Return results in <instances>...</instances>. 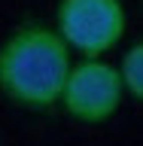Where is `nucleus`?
<instances>
[{"label":"nucleus","instance_id":"f257e3e1","mask_svg":"<svg viewBox=\"0 0 143 146\" xmlns=\"http://www.w3.org/2000/svg\"><path fill=\"white\" fill-rule=\"evenodd\" d=\"M70 70V46L46 25L27 21L0 46V91L25 110H52L61 104Z\"/></svg>","mask_w":143,"mask_h":146},{"label":"nucleus","instance_id":"f03ea898","mask_svg":"<svg viewBox=\"0 0 143 146\" xmlns=\"http://www.w3.org/2000/svg\"><path fill=\"white\" fill-rule=\"evenodd\" d=\"M55 31L82 58H104L125 36L122 0H61Z\"/></svg>","mask_w":143,"mask_h":146},{"label":"nucleus","instance_id":"7ed1b4c3","mask_svg":"<svg viewBox=\"0 0 143 146\" xmlns=\"http://www.w3.org/2000/svg\"><path fill=\"white\" fill-rule=\"evenodd\" d=\"M122 98H125L122 70L104 58H82L70 70V79L61 94V107L76 122L100 125L119 113Z\"/></svg>","mask_w":143,"mask_h":146},{"label":"nucleus","instance_id":"20e7f679","mask_svg":"<svg viewBox=\"0 0 143 146\" xmlns=\"http://www.w3.org/2000/svg\"><path fill=\"white\" fill-rule=\"evenodd\" d=\"M119 70H122V79H125V91L131 98L143 100V40L134 43L125 55H122Z\"/></svg>","mask_w":143,"mask_h":146}]
</instances>
